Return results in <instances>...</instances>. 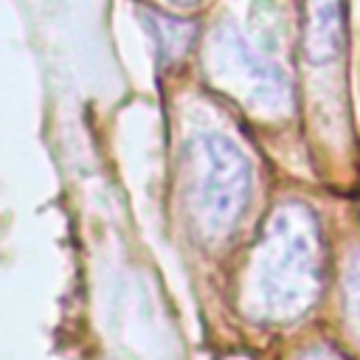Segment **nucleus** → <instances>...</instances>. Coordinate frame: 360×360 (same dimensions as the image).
Listing matches in <instances>:
<instances>
[{
	"label": "nucleus",
	"instance_id": "f257e3e1",
	"mask_svg": "<svg viewBox=\"0 0 360 360\" xmlns=\"http://www.w3.org/2000/svg\"><path fill=\"white\" fill-rule=\"evenodd\" d=\"M323 248L315 214L304 202L278 205L253 248L245 278V309L270 323L301 318L321 292Z\"/></svg>",
	"mask_w": 360,
	"mask_h": 360
},
{
	"label": "nucleus",
	"instance_id": "f03ea898",
	"mask_svg": "<svg viewBox=\"0 0 360 360\" xmlns=\"http://www.w3.org/2000/svg\"><path fill=\"white\" fill-rule=\"evenodd\" d=\"M186 197L205 239L233 231L250 202L253 172L248 155L219 132H200L186 143Z\"/></svg>",
	"mask_w": 360,
	"mask_h": 360
},
{
	"label": "nucleus",
	"instance_id": "7ed1b4c3",
	"mask_svg": "<svg viewBox=\"0 0 360 360\" xmlns=\"http://www.w3.org/2000/svg\"><path fill=\"white\" fill-rule=\"evenodd\" d=\"M202 65L208 82L248 112L281 118L292 110V82L287 70L233 22H222L211 31Z\"/></svg>",
	"mask_w": 360,
	"mask_h": 360
},
{
	"label": "nucleus",
	"instance_id": "20e7f679",
	"mask_svg": "<svg viewBox=\"0 0 360 360\" xmlns=\"http://www.w3.org/2000/svg\"><path fill=\"white\" fill-rule=\"evenodd\" d=\"M343 48V0H307L304 53L309 62H332Z\"/></svg>",
	"mask_w": 360,
	"mask_h": 360
},
{
	"label": "nucleus",
	"instance_id": "39448f33",
	"mask_svg": "<svg viewBox=\"0 0 360 360\" xmlns=\"http://www.w3.org/2000/svg\"><path fill=\"white\" fill-rule=\"evenodd\" d=\"M146 25H149V31L155 37V45H158L163 62L180 59L188 51L191 39H194V22L180 20V17H166V14L149 11L146 14Z\"/></svg>",
	"mask_w": 360,
	"mask_h": 360
},
{
	"label": "nucleus",
	"instance_id": "423d86ee",
	"mask_svg": "<svg viewBox=\"0 0 360 360\" xmlns=\"http://www.w3.org/2000/svg\"><path fill=\"white\" fill-rule=\"evenodd\" d=\"M343 298H346V318L352 329L360 335V259H354L346 267L343 276Z\"/></svg>",
	"mask_w": 360,
	"mask_h": 360
},
{
	"label": "nucleus",
	"instance_id": "0eeeda50",
	"mask_svg": "<svg viewBox=\"0 0 360 360\" xmlns=\"http://www.w3.org/2000/svg\"><path fill=\"white\" fill-rule=\"evenodd\" d=\"M301 360H349V357L340 354V352L332 349V346H315V349H309Z\"/></svg>",
	"mask_w": 360,
	"mask_h": 360
},
{
	"label": "nucleus",
	"instance_id": "6e6552de",
	"mask_svg": "<svg viewBox=\"0 0 360 360\" xmlns=\"http://www.w3.org/2000/svg\"><path fill=\"white\" fill-rule=\"evenodd\" d=\"M172 3H177V6H194V3H200V0H172Z\"/></svg>",
	"mask_w": 360,
	"mask_h": 360
}]
</instances>
